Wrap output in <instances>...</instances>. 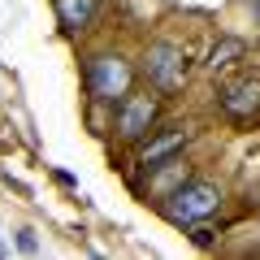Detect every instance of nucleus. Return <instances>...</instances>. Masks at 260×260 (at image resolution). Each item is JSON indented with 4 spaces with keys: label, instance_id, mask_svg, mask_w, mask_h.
Here are the masks:
<instances>
[{
    "label": "nucleus",
    "instance_id": "nucleus-13",
    "mask_svg": "<svg viewBox=\"0 0 260 260\" xmlns=\"http://www.w3.org/2000/svg\"><path fill=\"white\" fill-rule=\"evenodd\" d=\"M256 9H260V0H256Z\"/></svg>",
    "mask_w": 260,
    "mask_h": 260
},
{
    "label": "nucleus",
    "instance_id": "nucleus-10",
    "mask_svg": "<svg viewBox=\"0 0 260 260\" xmlns=\"http://www.w3.org/2000/svg\"><path fill=\"white\" fill-rule=\"evenodd\" d=\"M191 239L200 243V247H213V239H217V230H213V225H208V217H204V221H195V234H191Z\"/></svg>",
    "mask_w": 260,
    "mask_h": 260
},
{
    "label": "nucleus",
    "instance_id": "nucleus-12",
    "mask_svg": "<svg viewBox=\"0 0 260 260\" xmlns=\"http://www.w3.org/2000/svg\"><path fill=\"white\" fill-rule=\"evenodd\" d=\"M0 256H5V243H0Z\"/></svg>",
    "mask_w": 260,
    "mask_h": 260
},
{
    "label": "nucleus",
    "instance_id": "nucleus-5",
    "mask_svg": "<svg viewBox=\"0 0 260 260\" xmlns=\"http://www.w3.org/2000/svg\"><path fill=\"white\" fill-rule=\"evenodd\" d=\"M217 104L234 121H260V78H234V83H225L217 91Z\"/></svg>",
    "mask_w": 260,
    "mask_h": 260
},
{
    "label": "nucleus",
    "instance_id": "nucleus-2",
    "mask_svg": "<svg viewBox=\"0 0 260 260\" xmlns=\"http://www.w3.org/2000/svg\"><path fill=\"white\" fill-rule=\"evenodd\" d=\"M217 208H221V186L204 182V178H191L174 195H165V217L174 225H195V221H204V217H213Z\"/></svg>",
    "mask_w": 260,
    "mask_h": 260
},
{
    "label": "nucleus",
    "instance_id": "nucleus-9",
    "mask_svg": "<svg viewBox=\"0 0 260 260\" xmlns=\"http://www.w3.org/2000/svg\"><path fill=\"white\" fill-rule=\"evenodd\" d=\"M152 174H156V195H160V200H165V195H174L178 186L186 182V165H182V160H178V156L160 160V165L152 169Z\"/></svg>",
    "mask_w": 260,
    "mask_h": 260
},
{
    "label": "nucleus",
    "instance_id": "nucleus-6",
    "mask_svg": "<svg viewBox=\"0 0 260 260\" xmlns=\"http://www.w3.org/2000/svg\"><path fill=\"white\" fill-rule=\"evenodd\" d=\"M182 148H186V126H169V130H160V135H152V139L143 143V152H139V165L152 174V169H156L160 160L178 156Z\"/></svg>",
    "mask_w": 260,
    "mask_h": 260
},
{
    "label": "nucleus",
    "instance_id": "nucleus-7",
    "mask_svg": "<svg viewBox=\"0 0 260 260\" xmlns=\"http://www.w3.org/2000/svg\"><path fill=\"white\" fill-rule=\"evenodd\" d=\"M243 56H247V44H243L239 35H221L213 48H208V61H204V65L217 74V70H230V65L243 61Z\"/></svg>",
    "mask_w": 260,
    "mask_h": 260
},
{
    "label": "nucleus",
    "instance_id": "nucleus-1",
    "mask_svg": "<svg viewBox=\"0 0 260 260\" xmlns=\"http://www.w3.org/2000/svg\"><path fill=\"white\" fill-rule=\"evenodd\" d=\"M130 83H135V70H130L126 56L117 52H95L87 61V91L100 104H121L130 95Z\"/></svg>",
    "mask_w": 260,
    "mask_h": 260
},
{
    "label": "nucleus",
    "instance_id": "nucleus-3",
    "mask_svg": "<svg viewBox=\"0 0 260 260\" xmlns=\"http://www.w3.org/2000/svg\"><path fill=\"white\" fill-rule=\"evenodd\" d=\"M143 74H148V83L156 87V91L174 95V91H182L186 78H191V56H186V48L156 39V44L148 48V56H143Z\"/></svg>",
    "mask_w": 260,
    "mask_h": 260
},
{
    "label": "nucleus",
    "instance_id": "nucleus-11",
    "mask_svg": "<svg viewBox=\"0 0 260 260\" xmlns=\"http://www.w3.org/2000/svg\"><path fill=\"white\" fill-rule=\"evenodd\" d=\"M18 247L26 251V256H35V251H39V243H35V230H18Z\"/></svg>",
    "mask_w": 260,
    "mask_h": 260
},
{
    "label": "nucleus",
    "instance_id": "nucleus-8",
    "mask_svg": "<svg viewBox=\"0 0 260 260\" xmlns=\"http://www.w3.org/2000/svg\"><path fill=\"white\" fill-rule=\"evenodd\" d=\"M56 18L65 30H83L95 18V0H56Z\"/></svg>",
    "mask_w": 260,
    "mask_h": 260
},
{
    "label": "nucleus",
    "instance_id": "nucleus-4",
    "mask_svg": "<svg viewBox=\"0 0 260 260\" xmlns=\"http://www.w3.org/2000/svg\"><path fill=\"white\" fill-rule=\"evenodd\" d=\"M160 117V100L156 95H126V100L117 104V135L121 139H143V135H152V126H156Z\"/></svg>",
    "mask_w": 260,
    "mask_h": 260
}]
</instances>
